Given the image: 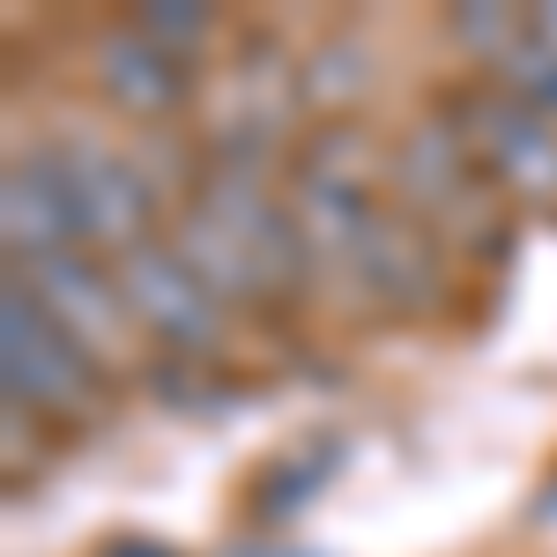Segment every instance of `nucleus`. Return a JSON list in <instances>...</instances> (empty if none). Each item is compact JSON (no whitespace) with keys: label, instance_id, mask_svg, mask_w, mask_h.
I'll use <instances>...</instances> for the list:
<instances>
[{"label":"nucleus","instance_id":"obj_1","mask_svg":"<svg viewBox=\"0 0 557 557\" xmlns=\"http://www.w3.org/2000/svg\"><path fill=\"white\" fill-rule=\"evenodd\" d=\"M172 246L223 305L290 298L312 275L290 194H268V172H253V164H215L194 186V201L178 209Z\"/></svg>","mask_w":557,"mask_h":557},{"label":"nucleus","instance_id":"obj_2","mask_svg":"<svg viewBox=\"0 0 557 557\" xmlns=\"http://www.w3.org/2000/svg\"><path fill=\"white\" fill-rule=\"evenodd\" d=\"M394 186H401V209L417 215L438 246H498V231H506V194L475 164V149L461 141L454 120H424V127L401 134Z\"/></svg>","mask_w":557,"mask_h":557},{"label":"nucleus","instance_id":"obj_3","mask_svg":"<svg viewBox=\"0 0 557 557\" xmlns=\"http://www.w3.org/2000/svg\"><path fill=\"white\" fill-rule=\"evenodd\" d=\"M52 164L67 178V201H75V231H83L89 253H127L141 238H157V209H164V178L149 172L141 157L97 141V134L67 127V134H45Z\"/></svg>","mask_w":557,"mask_h":557},{"label":"nucleus","instance_id":"obj_4","mask_svg":"<svg viewBox=\"0 0 557 557\" xmlns=\"http://www.w3.org/2000/svg\"><path fill=\"white\" fill-rule=\"evenodd\" d=\"M0 364H8L15 409H38V417H89L97 409V357L30 298L23 275H8V298H0Z\"/></svg>","mask_w":557,"mask_h":557},{"label":"nucleus","instance_id":"obj_5","mask_svg":"<svg viewBox=\"0 0 557 557\" xmlns=\"http://www.w3.org/2000/svg\"><path fill=\"white\" fill-rule=\"evenodd\" d=\"M446 120L461 127V141L475 149V164L498 178L506 201H535V209H557V120L520 104L513 89L475 83L446 97Z\"/></svg>","mask_w":557,"mask_h":557},{"label":"nucleus","instance_id":"obj_6","mask_svg":"<svg viewBox=\"0 0 557 557\" xmlns=\"http://www.w3.org/2000/svg\"><path fill=\"white\" fill-rule=\"evenodd\" d=\"M327 275H343L349 290L364 305H394V312H417V305L438 298V275H446V246L431 238L424 223L409 209H394V201H380V209L364 215L357 231H349L343 246H335V260H327Z\"/></svg>","mask_w":557,"mask_h":557},{"label":"nucleus","instance_id":"obj_7","mask_svg":"<svg viewBox=\"0 0 557 557\" xmlns=\"http://www.w3.org/2000/svg\"><path fill=\"white\" fill-rule=\"evenodd\" d=\"M112 275H120L134 327H141L149 343L186 349V357H201V349L223 343V298L186 268V253H178L172 238H141L127 253H112Z\"/></svg>","mask_w":557,"mask_h":557},{"label":"nucleus","instance_id":"obj_8","mask_svg":"<svg viewBox=\"0 0 557 557\" xmlns=\"http://www.w3.org/2000/svg\"><path fill=\"white\" fill-rule=\"evenodd\" d=\"M23 283H30V298L75 335V343L97 357V372H112L134 343H141V327H134L127 312V290H120V275H112V260L75 246V253H52V260H30V268H15Z\"/></svg>","mask_w":557,"mask_h":557},{"label":"nucleus","instance_id":"obj_9","mask_svg":"<svg viewBox=\"0 0 557 557\" xmlns=\"http://www.w3.org/2000/svg\"><path fill=\"white\" fill-rule=\"evenodd\" d=\"M454 38L491 67V83L557 120V0L543 8H454Z\"/></svg>","mask_w":557,"mask_h":557},{"label":"nucleus","instance_id":"obj_10","mask_svg":"<svg viewBox=\"0 0 557 557\" xmlns=\"http://www.w3.org/2000/svg\"><path fill=\"white\" fill-rule=\"evenodd\" d=\"M0 231H8V253L15 268L30 260H52V253H75L83 231H75V201H67V178L52 164V149H30L8 164V186H0Z\"/></svg>","mask_w":557,"mask_h":557},{"label":"nucleus","instance_id":"obj_11","mask_svg":"<svg viewBox=\"0 0 557 557\" xmlns=\"http://www.w3.org/2000/svg\"><path fill=\"white\" fill-rule=\"evenodd\" d=\"M97 89L127 112V120H172L178 104L194 97V67L164 52L157 38H141L134 23H112L104 38H97Z\"/></svg>","mask_w":557,"mask_h":557},{"label":"nucleus","instance_id":"obj_12","mask_svg":"<svg viewBox=\"0 0 557 557\" xmlns=\"http://www.w3.org/2000/svg\"><path fill=\"white\" fill-rule=\"evenodd\" d=\"M127 23L141 30V38H157L164 52H178V60L209 52V38H215V15H209V8H194V0H157V8H134Z\"/></svg>","mask_w":557,"mask_h":557},{"label":"nucleus","instance_id":"obj_13","mask_svg":"<svg viewBox=\"0 0 557 557\" xmlns=\"http://www.w3.org/2000/svg\"><path fill=\"white\" fill-rule=\"evenodd\" d=\"M357 60H364V52H357V45H327V52H320V60H312V67H320V75H305V97H327V104H335V97H357V89L372 83V75H364V67H357Z\"/></svg>","mask_w":557,"mask_h":557},{"label":"nucleus","instance_id":"obj_14","mask_svg":"<svg viewBox=\"0 0 557 557\" xmlns=\"http://www.w3.org/2000/svg\"><path fill=\"white\" fill-rule=\"evenodd\" d=\"M112 557H164V550H112Z\"/></svg>","mask_w":557,"mask_h":557}]
</instances>
